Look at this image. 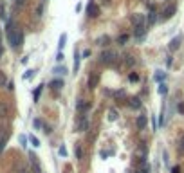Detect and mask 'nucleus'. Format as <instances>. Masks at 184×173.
I'll use <instances>...</instances> for the list:
<instances>
[{
	"mask_svg": "<svg viewBox=\"0 0 184 173\" xmlns=\"http://www.w3.org/2000/svg\"><path fill=\"white\" fill-rule=\"evenodd\" d=\"M7 42L11 43L13 49H16L22 45V31L15 27L13 22H7Z\"/></svg>",
	"mask_w": 184,
	"mask_h": 173,
	"instance_id": "f257e3e1",
	"label": "nucleus"
},
{
	"mask_svg": "<svg viewBox=\"0 0 184 173\" xmlns=\"http://www.w3.org/2000/svg\"><path fill=\"white\" fill-rule=\"evenodd\" d=\"M99 61L103 63V65H110V63H114V61H115V54H114L112 51H105L103 54L99 56Z\"/></svg>",
	"mask_w": 184,
	"mask_h": 173,
	"instance_id": "f03ea898",
	"label": "nucleus"
},
{
	"mask_svg": "<svg viewBox=\"0 0 184 173\" xmlns=\"http://www.w3.org/2000/svg\"><path fill=\"white\" fill-rule=\"evenodd\" d=\"M130 22L134 27H145V15H139V13H134L130 16Z\"/></svg>",
	"mask_w": 184,
	"mask_h": 173,
	"instance_id": "7ed1b4c3",
	"label": "nucleus"
},
{
	"mask_svg": "<svg viewBox=\"0 0 184 173\" xmlns=\"http://www.w3.org/2000/svg\"><path fill=\"white\" fill-rule=\"evenodd\" d=\"M5 143H7V130L4 126H0V153L4 151L5 148Z\"/></svg>",
	"mask_w": 184,
	"mask_h": 173,
	"instance_id": "20e7f679",
	"label": "nucleus"
},
{
	"mask_svg": "<svg viewBox=\"0 0 184 173\" xmlns=\"http://www.w3.org/2000/svg\"><path fill=\"white\" fill-rule=\"evenodd\" d=\"M87 15L90 16V18H96V16L99 15V7H98L94 2H90V4L87 5Z\"/></svg>",
	"mask_w": 184,
	"mask_h": 173,
	"instance_id": "39448f33",
	"label": "nucleus"
},
{
	"mask_svg": "<svg viewBox=\"0 0 184 173\" xmlns=\"http://www.w3.org/2000/svg\"><path fill=\"white\" fill-rule=\"evenodd\" d=\"M7 116H9V106H7V103L0 101V119H5Z\"/></svg>",
	"mask_w": 184,
	"mask_h": 173,
	"instance_id": "423d86ee",
	"label": "nucleus"
},
{
	"mask_svg": "<svg viewBox=\"0 0 184 173\" xmlns=\"http://www.w3.org/2000/svg\"><path fill=\"white\" fill-rule=\"evenodd\" d=\"M98 79H99L98 72H92V74H90V79H88V89H96V86H98Z\"/></svg>",
	"mask_w": 184,
	"mask_h": 173,
	"instance_id": "0eeeda50",
	"label": "nucleus"
},
{
	"mask_svg": "<svg viewBox=\"0 0 184 173\" xmlns=\"http://www.w3.org/2000/svg\"><path fill=\"white\" fill-rule=\"evenodd\" d=\"M181 40H182V36H175L172 42H170V51H177L181 47Z\"/></svg>",
	"mask_w": 184,
	"mask_h": 173,
	"instance_id": "6e6552de",
	"label": "nucleus"
},
{
	"mask_svg": "<svg viewBox=\"0 0 184 173\" xmlns=\"http://www.w3.org/2000/svg\"><path fill=\"white\" fill-rule=\"evenodd\" d=\"M145 126H146V116H139L137 117V128L145 130Z\"/></svg>",
	"mask_w": 184,
	"mask_h": 173,
	"instance_id": "1a4fd4ad",
	"label": "nucleus"
},
{
	"mask_svg": "<svg viewBox=\"0 0 184 173\" xmlns=\"http://www.w3.org/2000/svg\"><path fill=\"white\" fill-rule=\"evenodd\" d=\"M61 86H63V81H61V79H52V81H51V89H52V90H54V89L60 90Z\"/></svg>",
	"mask_w": 184,
	"mask_h": 173,
	"instance_id": "9d476101",
	"label": "nucleus"
},
{
	"mask_svg": "<svg viewBox=\"0 0 184 173\" xmlns=\"http://www.w3.org/2000/svg\"><path fill=\"white\" fill-rule=\"evenodd\" d=\"M130 106H132V108H135V110L141 108V101H139V97H132V99H130Z\"/></svg>",
	"mask_w": 184,
	"mask_h": 173,
	"instance_id": "9b49d317",
	"label": "nucleus"
},
{
	"mask_svg": "<svg viewBox=\"0 0 184 173\" xmlns=\"http://www.w3.org/2000/svg\"><path fill=\"white\" fill-rule=\"evenodd\" d=\"M117 110H108V121H117Z\"/></svg>",
	"mask_w": 184,
	"mask_h": 173,
	"instance_id": "f8f14e48",
	"label": "nucleus"
},
{
	"mask_svg": "<svg viewBox=\"0 0 184 173\" xmlns=\"http://www.w3.org/2000/svg\"><path fill=\"white\" fill-rule=\"evenodd\" d=\"M96 43H98V45H107V43H108V36H107V34L99 36V38L96 40Z\"/></svg>",
	"mask_w": 184,
	"mask_h": 173,
	"instance_id": "ddd939ff",
	"label": "nucleus"
},
{
	"mask_svg": "<svg viewBox=\"0 0 184 173\" xmlns=\"http://www.w3.org/2000/svg\"><path fill=\"white\" fill-rule=\"evenodd\" d=\"M65 42H67V34L63 32V34L60 36V43H58V47H60V52H61V49L65 47Z\"/></svg>",
	"mask_w": 184,
	"mask_h": 173,
	"instance_id": "4468645a",
	"label": "nucleus"
},
{
	"mask_svg": "<svg viewBox=\"0 0 184 173\" xmlns=\"http://www.w3.org/2000/svg\"><path fill=\"white\" fill-rule=\"evenodd\" d=\"M164 78H166V72L164 70H157V74H155V81H162Z\"/></svg>",
	"mask_w": 184,
	"mask_h": 173,
	"instance_id": "2eb2a0df",
	"label": "nucleus"
},
{
	"mask_svg": "<svg viewBox=\"0 0 184 173\" xmlns=\"http://www.w3.org/2000/svg\"><path fill=\"white\" fill-rule=\"evenodd\" d=\"M5 85H7V78H5V74L0 70V86H5Z\"/></svg>",
	"mask_w": 184,
	"mask_h": 173,
	"instance_id": "dca6fc26",
	"label": "nucleus"
},
{
	"mask_svg": "<svg viewBox=\"0 0 184 173\" xmlns=\"http://www.w3.org/2000/svg\"><path fill=\"white\" fill-rule=\"evenodd\" d=\"M54 74H67V69L65 67H54Z\"/></svg>",
	"mask_w": 184,
	"mask_h": 173,
	"instance_id": "f3484780",
	"label": "nucleus"
},
{
	"mask_svg": "<svg viewBox=\"0 0 184 173\" xmlns=\"http://www.w3.org/2000/svg\"><path fill=\"white\" fill-rule=\"evenodd\" d=\"M29 141H31V144L35 146V148H38V146H40V141H38L35 135H29Z\"/></svg>",
	"mask_w": 184,
	"mask_h": 173,
	"instance_id": "a211bd4d",
	"label": "nucleus"
},
{
	"mask_svg": "<svg viewBox=\"0 0 184 173\" xmlns=\"http://www.w3.org/2000/svg\"><path fill=\"white\" fill-rule=\"evenodd\" d=\"M42 89H43V85H40L38 89L35 90V96H33V97H35V101H38V97H40V94H42Z\"/></svg>",
	"mask_w": 184,
	"mask_h": 173,
	"instance_id": "6ab92c4d",
	"label": "nucleus"
},
{
	"mask_svg": "<svg viewBox=\"0 0 184 173\" xmlns=\"http://www.w3.org/2000/svg\"><path fill=\"white\" fill-rule=\"evenodd\" d=\"M155 15H157V13H155L153 9L150 11V16H148V22H150V24H153V22H155V18H157V16H155Z\"/></svg>",
	"mask_w": 184,
	"mask_h": 173,
	"instance_id": "aec40b11",
	"label": "nucleus"
},
{
	"mask_svg": "<svg viewBox=\"0 0 184 173\" xmlns=\"http://www.w3.org/2000/svg\"><path fill=\"white\" fill-rule=\"evenodd\" d=\"M117 42H119V45H125V42H128V34H121Z\"/></svg>",
	"mask_w": 184,
	"mask_h": 173,
	"instance_id": "412c9836",
	"label": "nucleus"
},
{
	"mask_svg": "<svg viewBox=\"0 0 184 173\" xmlns=\"http://www.w3.org/2000/svg\"><path fill=\"white\" fill-rule=\"evenodd\" d=\"M166 92H168V89H166V85H164V83H161V85H159V94H162V96H164Z\"/></svg>",
	"mask_w": 184,
	"mask_h": 173,
	"instance_id": "4be33fe9",
	"label": "nucleus"
},
{
	"mask_svg": "<svg viewBox=\"0 0 184 173\" xmlns=\"http://www.w3.org/2000/svg\"><path fill=\"white\" fill-rule=\"evenodd\" d=\"M58 153H60L61 157H67V148H65V146H63V144H61V146H60V150H58Z\"/></svg>",
	"mask_w": 184,
	"mask_h": 173,
	"instance_id": "5701e85b",
	"label": "nucleus"
},
{
	"mask_svg": "<svg viewBox=\"0 0 184 173\" xmlns=\"http://www.w3.org/2000/svg\"><path fill=\"white\" fill-rule=\"evenodd\" d=\"M79 69V54L76 52V59H74V70H78Z\"/></svg>",
	"mask_w": 184,
	"mask_h": 173,
	"instance_id": "b1692460",
	"label": "nucleus"
},
{
	"mask_svg": "<svg viewBox=\"0 0 184 173\" xmlns=\"http://www.w3.org/2000/svg\"><path fill=\"white\" fill-rule=\"evenodd\" d=\"M33 76H35V70H27L25 74H24V79H31Z\"/></svg>",
	"mask_w": 184,
	"mask_h": 173,
	"instance_id": "393cba45",
	"label": "nucleus"
},
{
	"mask_svg": "<svg viewBox=\"0 0 184 173\" xmlns=\"http://www.w3.org/2000/svg\"><path fill=\"white\" fill-rule=\"evenodd\" d=\"M114 96H115V99H123V97H125V90H117Z\"/></svg>",
	"mask_w": 184,
	"mask_h": 173,
	"instance_id": "a878e982",
	"label": "nucleus"
},
{
	"mask_svg": "<svg viewBox=\"0 0 184 173\" xmlns=\"http://www.w3.org/2000/svg\"><path fill=\"white\" fill-rule=\"evenodd\" d=\"M125 63H128V65H134V63H135V59H134L132 56H126V58H125Z\"/></svg>",
	"mask_w": 184,
	"mask_h": 173,
	"instance_id": "bb28decb",
	"label": "nucleus"
},
{
	"mask_svg": "<svg viewBox=\"0 0 184 173\" xmlns=\"http://www.w3.org/2000/svg\"><path fill=\"white\" fill-rule=\"evenodd\" d=\"M143 31H145V27H135V36H141Z\"/></svg>",
	"mask_w": 184,
	"mask_h": 173,
	"instance_id": "cd10ccee",
	"label": "nucleus"
},
{
	"mask_svg": "<svg viewBox=\"0 0 184 173\" xmlns=\"http://www.w3.org/2000/svg\"><path fill=\"white\" fill-rule=\"evenodd\" d=\"M177 110H179V114H184V101L179 103V106H177Z\"/></svg>",
	"mask_w": 184,
	"mask_h": 173,
	"instance_id": "c85d7f7f",
	"label": "nucleus"
},
{
	"mask_svg": "<svg viewBox=\"0 0 184 173\" xmlns=\"http://www.w3.org/2000/svg\"><path fill=\"white\" fill-rule=\"evenodd\" d=\"M152 126H153V130H157V126H159V124H157V119H155V116L152 117Z\"/></svg>",
	"mask_w": 184,
	"mask_h": 173,
	"instance_id": "c756f323",
	"label": "nucleus"
},
{
	"mask_svg": "<svg viewBox=\"0 0 184 173\" xmlns=\"http://www.w3.org/2000/svg\"><path fill=\"white\" fill-rule=\"evenodd\" d=\"M137 79H139V76H137V74H130V81H134V83H135Z\"/></svg>",
	"mask_w": 184,
	"mask_h": 173,
	"instance_id": "7c9ffc66",
	"label": "nucleus"
},
{
	"mask_svg": "<svg viewBox=\"0 0 184 173\" xmlns=\"http://www.w3.org/2000/svg\"><path fill=\"white\" fill-rule=\"evenodd\" d=\"M20 143H22V146H25V143H27V137H25V135H20Z\"/></svg>",
	"mask_w": 184,
	"mask_h": 173,
	"instance_id": "2f4dec72",
	"label": "nucleus"
},
{
	"mask_svg": "<svg viewBox=\"0 0 184 173\" xmlns=\"http://www.w3.org/2000/svg\"><path fill=\"white\" fill-rule=\"evenodd\" d=\"M35 126L36 128H42V121H40V119H35Z\"/></svg>",
	"mask_w": 184,
	"mask_h": 173,
	"instance_id": "473e14b6",
	"label": "nucleus"
},
{
	"mask_svg": "<svg viewBox=\"0 0 184 173\" xmlns=\"http://www.w3.org/2000/svg\"><path fill=\"white\" fill-rule=\"evenodd\" d=\"M56 59H58V61H63V54H61V52H58V54H56Z\"/></svg>",
	"mask_w": 184,
	"mask_h": 173,
	"instance_id": "72a5a7b5",
	"label": "nucleus"
},
{
	"mask_svg": "<svg viewBox=\"0 0 184 173\" xmlns=\"http://www.w3.org/2000/svg\"><path fill=\"white\" fill-rule=\"evenodd\" d=\"M76 155H78V159H81V148H79V146L76 148Z\"/></svg>",
	"mask_w": 184,
	"mask_h": 173,
	"instance_id": "f704fd0d",
	"label": "nucleus"
},
{
	"mask_svg": "<svg viewBox=\"0 0 184 173\" xmlns=\"http://www.w3.org/2000/svg\"><path fill=\"white\" fill-rule=\"evenodd\" d=\"M172 173H181V170H179V168H173V170H172Z\"/></svg>",
	"mask_w": 184,
	"mask_h": 173,
	"instance_id": "c9c22d12",
	"label": "nucleus"
},
{
	"mask_svg": "<svg viewBox=\"0 0 184 173\" xmlns=\"http://www.w3.org/2000/svg\"><path fill=\"white\" fill-rule=\"evenodd\" d=\"M181 148H182V150H184V137H182V139H181Z\"/></svg>",
	"mask_w": 184,
	"mask_h": 173,
	"instance_id": "e433bc0d",
	"label": "nucleus"
},
{
	"mask_svg": "<svg viewBox=\"0 0 184 173\" xmlns=\"http://www.w3.org/2000/svg\"><path fill=\"white\" fill-rule=\"evenodd\" d=\"M0 56H2V43H0Z\"/></svg>",
	"mask_w": 184,
	"mask_h": 173,
	"instance_id": "4c0bfd02",
	"label": "nucleus"
},
{
	"mask_svg": "<svg viewBox=\"0 0 184 173\" xmlns=\"http://www.w3.org/2000/svg\"><path fill=\"white\" fill-rule=\"evenodd\" d=\"M20 173H27V171H24V170H22V171H20Z\"/></svg>",
	"mask_w": 184,
	"mask_h": 173,
	"instance_id": "58836bf2",
	"label": "nucleus"
}]
</instances>
